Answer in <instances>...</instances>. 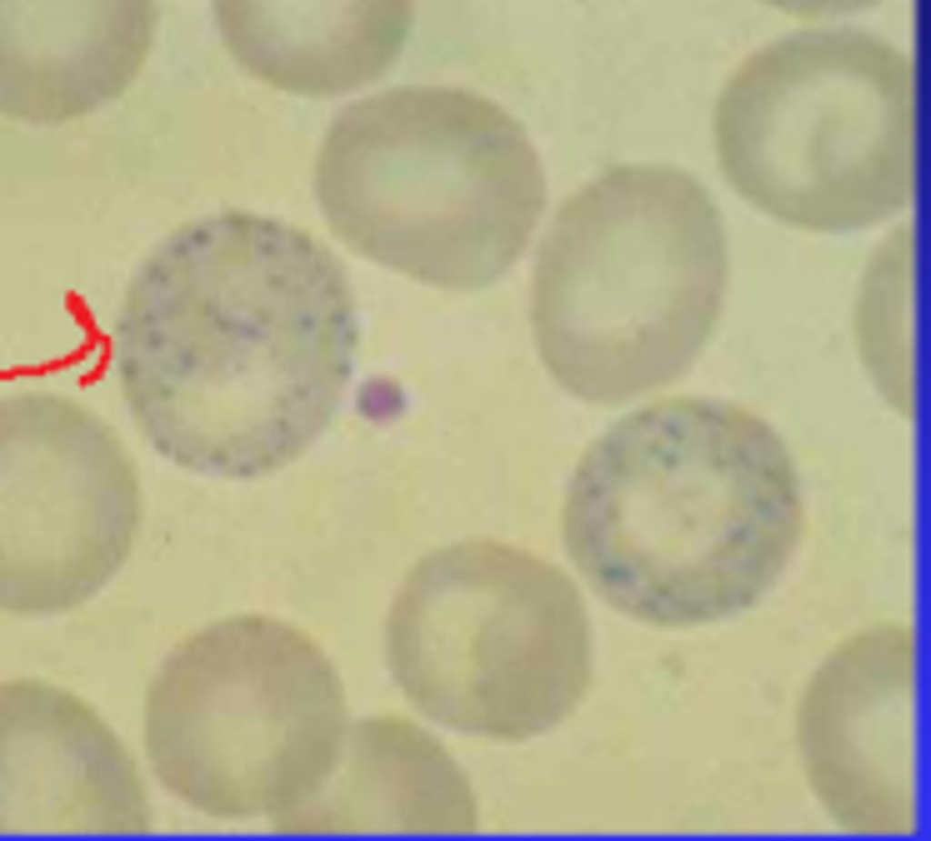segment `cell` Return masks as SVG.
<instances>
[{
    "label": "cell",
    "instance_id": "6da1fadb",
    "mask_svg": "<svg viewBox=\"0 0 931 841\" xmlns=\"http://www.w3.org/2000/svg\"><path fill=\"white\" fill-rule=\"evenodd\" d=\"M802 520L792 463L766 424L735 404L677 397L620 418L586 448L562 526L571 561L606 604L687 626L756 604Z\"/></svg>",
    "mask_w": 931,
    "mask_h": 841
},
{
    "label": "cell",
    "instance_id": "7a4b0ae2",
    "mask_svg": "<svg viewBox=\"0 0 931 841\" xmlns=\"http://www.w3.org/2000/svg\"><path fill=\"white\" fill-rule=\"evenodd\" d=\"M727 273L723 222L698 181L613 167L563 203L537 249L530 315L542 360L595 405L668 385L714 331Z\"/></svg>",
    "mask_w": 931,
    "mask_h": 841
},
{
    "label": "cell",
    "instance_id": "3957f363",
    "mask_svg": "<svg viewBox=\"0 0 931 841\" xmlns=\"http://www.w3.org/2000/svg\"><path fill=\"white\" fill-rule=\"evenodd\" d=\"M316 191L354 252L455 292L502 277L546 200L520 123L478 93L444 85L391 89L345 112L321 152Z\"/></svg>",
    "mask_w": 931,
    "mask_h": 841
},
{
    "label": "cell",
    "instance_id": "277c9868",
    "mask_svg": "<svg viewBox=\"0 0 931 841\" xmlns=\"http://www.w3.org/2000/svg\"><path fill=\"white\" fill-rule=\"evenodd\" d=\"M714 124L728 183L786 226L857 231L914 200V69L878 37L813 31L765 46L726 83Z\"/></svg>",
    "mask_w": 931,
    "mask_h": 841
},
{
    "label": "cell",
    "instance_id": "5b68a950",
    "mask_svg": "<svg viewBox=\"0 0 931 841\" xmlns=\"http://www.w3.org/2000/svg\"><path fill=\"white\" fill-rule=\"evenodd\" d=\"M343 687L309 636L271 616L215 621L149 685L145 740L161 784L206 815L280 823L332 776L346 738Z\"/></svg>",
    "mask_w": 931,
    "mask_h": 841
},
{
    "label": "cell",
    "instance_id": "8992f818",
    "mask_svg": "<svg viewBox=\"0 0 931 841\" xmlns=\"http://www.w3.org/2000/svg\"><path fill=\"white\" fill-rule=\"evenodd\" d=\"M389 669L438 723L526 738L565 711L589 664V623L573 581L529 552L491 540L422 557L392 600Z\"/></svg>",
    "mask_w": 931,
    "mask_h": 841
},
{
    "label": "cell",
    "instance_id": "52a82bcc",
    "mask_svg": "<svg viewBox=\"0 0 931 841\" xmlns=\"http://www.w3.org/2000/svg\"><path fill=\"white\" fill-rule=\"evenodd\" d=\"M816 795L835 818L865 834L915 828V655L908 633H861L823 664L797 719Z\"/></svg>",
    "mask_w": 931,
    "mask_h": 841
},
{
    "label": "cell",
    "instance_id": "ba28073f",
    "mask_svg": "<svg viewBox=\"0 0 931 841\" xmlns=\"http://www.w3.org/2000/svg\"><path fill=\"white\" fill-rule=\"evenodd\" d=\"M1 831L144 835L150 810L128 751L80 699L17 679L0 688Z\"/></svg>",
    "mask_w": 931,
    "mask_h": 841
},
{
    "label": "cell",
    "instance_id": "9c48e42d",
    "mask_svg": "<svg viewBox=\"0 0 931 841\" xmlns=\"http://www.w3.org/2000/svg\"><path fill=\"white\" fill-rule=\"evenodd\" d=\"M225 41L259 77L285 89L330 95L382 75L411 30L409 1L254 2L217 6Z\"/></svg>",
    "mask_w": 931,
    "mask_h": 841
},
{
    "label": "cell",
    "instance_id": "30bf717a",
    "mask_svg": "<svg viewBox=\"0 0 931 841\" xmlns=\"http://www.w3.org/2000/svg\"><path fill=\"white\" fill-rule=\"evenodd\" d=\"M343 832L471 834L476 806L465 775L426 732L378 717L347 734L325 790Z\"/></svg>",
    "mask_w": 931,
    "mask_h": 841
},
{
    "label": "cell",
    "instance_id": "8fae6325",
    "mask_svg": "<svg viewBox=\"0 0 931 841\" xmlns=\"http://www.w3.org/2000/svg\"><path fill=\"white\" fill-rule=\"evenodd\" d=\"M914 301L915 229L899 225L869 256L855 301L860 355L881 385L912 377Z\"/></svg>",
    "mask_w": 931,
    "mask_h": 841
}]
</instances>
